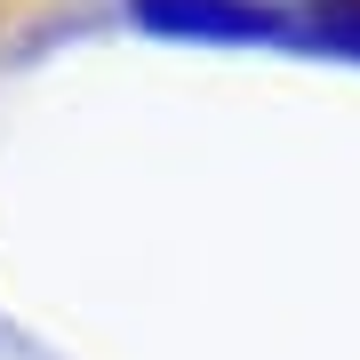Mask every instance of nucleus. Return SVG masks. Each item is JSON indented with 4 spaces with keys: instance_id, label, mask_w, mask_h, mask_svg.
<instances>
[{
    "instance_id": "obj_1",
    "label": "nucleus",
    "mask_w": 360,
    "mask_h": 360,
    "mask_svg": "<svg viewBox=\"0 0 360 360\" xmlns=\"http://www.w3.org/2000/svg\"><path fill=\"white\" fill-rule=\"evenodd\" d=\"M136 16L153 32H176V40H264V32H281L272 8H240V0H136Z\"/></svg>"
},
{
    "instance_id": "obj_2",
    "label": "nucleus",
    "mask_w": 360,
    "mask_h": 360,
    "mask_svg": "<svg viewBox=\"0 0 360 360\" xmlns=\"http://www.w3.org/2000/svg\"><path fill=\"white\" fill-rule=\"evenodd\" d=\"M304 40L328 49V56H360V0H321L304 16Z\"/></svg>"
}]
</instances>
